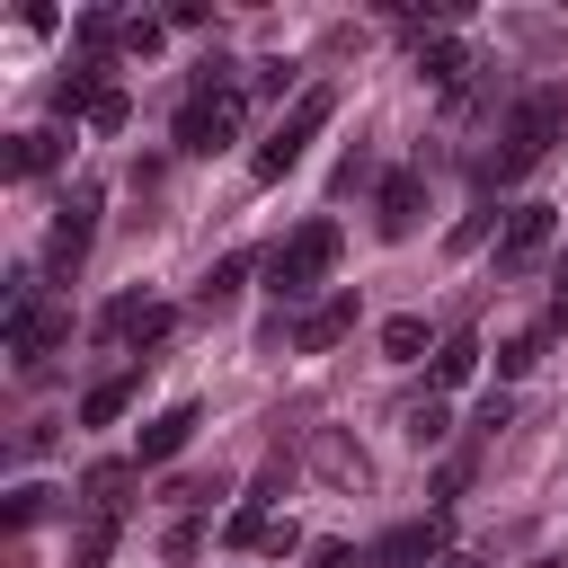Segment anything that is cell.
I'll list each match as a JSON object with an SVG mask.
<instances>
[{
  "mask_svg": "<svg viewBox=\"0 0 568 568\" xmlns=\"http://www.w3.org/2000/svg\"><path fill=\"white\" fill-rule=\"evenodd\" d=\"M559 133H568V89H559V80H532V89L515 98L506 133H497L506 151H488L470 178H479V186H515L524 169H541V160H550V142H559Z\"/></svg>",
  "mask_w": 568,
  "mask_h": 568,
  "instance_id": "1",
  "label": "cell"
},
{
  "mask_svg": "<svg viewBox=\"0 0 568 568\" xmlns=\"http://www.w3.org/2000/svg\"><path fill=\"white\" fill-rule=\"evenodd\" d=\"M337 248H346V231L328 222V213H311L302 231H284V248L266 257V293L293 311V302H311L320 284H328V266H337Z\"/></svg>",
  "mask_w": 568,
  "mask_h": 568,
  "instance_id": "2",
  "label": "cell"
},
{
  "mask_svg": "<svg viewBox=\"0 0 568 568\" xmlns=\"http://www.w3.org/2000/svg\"><path fill=\"white\" fill-rule=\"evenodd\" d=\"M328 115H337V89H328V80H311V89L284 106V124H275V133L248 151V178H257V186H275L284 169H302V151L328 133Z\"/></svg>",
  "mask_w": 568,
  "mask_h": 568,
  "instance_id": "3",
  "label": "cell"
},
{
  "mask_svg": "<svg viewBox=\"0 0 568 568\" xmlns=\"http://www.w3.org/2000/svg\"><path fill=\"white\" fill-rule=\"evenodd\" d=\"M240 115H248V89H213V98H186L178 106V160H213V151H231L240 142Z\"/></svg>",
  "mask_w": 568,
  "mask_h": 568,
  "instance_id": "4",
  "label": "cell"
},
{
  "mask_svg": "<svg viewBox=\"0 0 568 568\" xmlns=\"http://www.w3.org/2000/svg\"><path fill=\"white\" fill-rule=\"evenodd\" d=\"M559 240V204H515L506 231H497V275H532Z\"/></svg>",
  "mask_w": 568,
  "mask_h": 568,
  "instance_id": "5",
  "label": "cell"
},
{
  "mask_svg": "<svg viewBox=\"0 0 568 568\" xmlns=\"http://www.w3.org/2000/svg\"><path fill=\"white\" fill-rule=\"evenodd\" d=\"M89 231H98V186L80 178V186L62 195V213H53V240H44V275H80V257H89Z\"/></svg>",
  "mask_w": 568,
  "mask_h": 568,
  "instance_id": "6",
  "label": "cell"
},
{
  "mask_svg": "<svg viewBox=\"0 0 568 568\" xmlns=\"http://www.w3.org/2000/svg\"><path fill=\"white\" fill-rule=\"evenodd\" d=\"M444 541H453V524H444V515H417V524H390V532L373 541V568H444V559H453Z\"/></svg>",
  "mask_w": 568,
  "mask_h": 568,
  "instance_id": "7",
  "label": "cell"
},
{
  "mask_svg": "<svg viewBox=\"0 0 568 568\" xmlns=\"http://www.w3.org/2000/svg\"><path fill=\"white\" fill-rule=\"evenodd\" d=\"M417 222H426V178L417 169H390L373 186V231L382 240H417Z\"/></svg>",
  "mask_w": 568,
  "mask_h": 568,
  "instance_id": "8",
  "label": "cell"
},
{
  "mask_svg": "<svg viewBox=\"0 0 568 568\" xmlns=\"http://www.w3.org/2000/svg\"><path fill=\"white\" fill-rule=\"evenodd\" d=\"M71 337V311H53V302H27V311H9V355H18V373H44V355Z\"/></svg>",
  "mask_w": 568,
  "mask_h": 568,
  "instance_id": "9",
  "label": "cell"
},
{
  "mask_svg": "<svg viewBox=\"0 0 568 568\" xmlns=\"http://www.w3.org/2000/svg\"><path fill=\"white\" fill-rule=\"evenodd\" d=\"M195 426H204V408H195V399H169V408H160V417H151L142 435H133V462H142V470L178 462V453L195 444Z\"/></svg>",
  "mask_w": 568,
  "mask_h": 568,
  "instance_id": "10",
  "label": "cell"
},
{
  "mask_svg": "<svg viewBox=\"0 0 568 568\" xmlns=\"http://www.w3.org/2000/svg\"><path fill=\"white\" fill-rule=\"evenodd\" d=\"M346 337H355V293H346V284L320 293V302L293 320V346H302V355H328V346H346Z\"/></svg>",
  "mask_w": 568,
  "mask_h": 568,
  "instance_id": "11",
  "label": "cell"
},
{
  "mask_svg": "<svg viewBox=\"0 0 568 568\" xmlns=\"http://www.w3.org/2000/svg\"><path fill=\"white\" fill-rule=\"evenodd\" d=\"M417 71H426V80L453 98V89H462L479 62H470V44H462V36H426V44H417Z\"/></svg>",
  "mask_w": 568,
  "mask_h": 568,
  "instance_id": "12",
  "label": "cell"
},
{
  "mask_svg": "<svg viewBox=\"0 0 568 568\" xmlns=\"http://www.w3.org/2000/svg\"><path fill=\"white\" fill-rule=\"evenodd\" d=\"M62 151H71V142H62V124H36V133H18V142H9V178H53V169H62Z\"/></svg>",
  "mask_w": 568,
  "mask_h": 568,
  "instance_id": "13",
  "label": "cell"
},
{
  "mask_svg": "<svg viewBox=\"0 0 568 568\" xmlns=\"http://www.w3.org/2000/svg\"><path fill=\"white\" fill-rule=\"evenodd\" d=\"M133 479H142V462H98V470L80 479V506H98V515H124V506H133Z\"/></svg>",
  "mask_w": 568,
  "mask_h": 568,
  "instance_id": "14",
  "label": "cell"
},
{
  "mask_svg": "<svg viewBox=\"0 0 568 568\" xmlns=\"http://www.w3.org/2000/svg\"><path fill=\"white\" fill-rule=\"evenodd\" d=\"M115 532H124V515L80 506V524H71V568H106V559H115Z\"/></svg>",
  "mask_w": 568,
  "mask_h": 568,
  "instance_id": "15",
  "label": "cell"
},
{
  "mask_svg": "<svg viewBox=\"0 0 568 568\" xmlns=\"http://www.w3.org/2000/svg\"><path fill=\"white\" fill-rule=\"evenodd\" d=\"M106 62H80V71H62L53 80V115H71V124H89L98 115V98H106V80H98Z\"/></svg>",
  "mask_w": 568,
  "mask_h": 568,
  "instance_id": "16",
  "label": "cell"
},
{
  "mask_svg": "<svg viewBox=\"0 0 568 568\" xmlns=\"http://www.w3.org/2000/svg\"><path fill=\"white\" fill-rule=\"evenodd\" d=\"M133 390H142V373H106V382H89V390H80V426H115V417L133 408Z\"/></svg>",
  "mask_w": 568,
  "mask_h": 568,
  "instance_id": "17",
  "label": "cell"
},
{
  "mask_svg": "<svg viewBox=\"0 0 568 568\" xmlns=\"http://www.w3.org/2000/svg\"><path fill=\"white\" fill-rule=\"evenodd\" d=\"M435 346H444V337H435V328H426L417 311H399V320H382V355H390V364H426Z\"/></svg>",
  "mask_w": 568,
  "mask_h": 568,
  "instance_id": "18",
  "label": "cell"
},
{
  "mask_svg": "<svg viewBox=\"0 0 568 568\" xmlns=\"http://www.w3.org/2000/svg\"><path fill=\"white\" fill-rule=\"evenodd\" d=\"M541 355H550V320H532V328L497 337V382H524V373H532Z\"/></svg>",
  "mask_w": 568,
  "mask_h": 568,
  "instance_id": "19",
  "label": "cell"
},
{
  "mask_svg": "<svg viewBox=\"0 0 568 568\" xmlns=\"http://www.w3.org/2000/svg\"><path fill=\"white\" fill-rule=\"evenodd\" d=\"M470 373H479V337H470V328H453V337L435 346V373H426V382H435V390H462Z\"/></svg>",
  "mask_w": 568,
  "mask_h": 568,
  "instance_id": "20",
  "label": "cell"
},
{
  "mask_svg": "<svg viewBox=\"0 0 568 568\" xmlns=\"http://www.w3.org/2000/svg\"><path fill=\"white\" fill-rule=\"evenodd\" d=\"M311 462H320V470H328L337 488H364V479H373V462H364V453H355L346 435H311Z\"/></svg>",
  "mask_w": 568,
  "mask_h": 568,
  "instance_id": "21",
  "label": "cell"
},
{
  "mask_svg": "<svg viewBox=\"0 0 568 568\" xmlns=\"http://www.w3.org/2000/svg\"><path fill=\"white\" fill-rule=\"evenodd\" d=\"M44 515H62V488H44V479H27V488H9V506H0V524H9V532H27V524H44Z\"/></svg>",
  "mask_w": 568,
  "mask_h": 568,
  "instance_id": "22",
  "label": "cell"
},
{
  "mask_svg": "<svg viewBox=\"0 0 568 568\" xmlns=\"http://www.w3.org/2000/svg\"><path fill=\"white\" fill-rule=\"evenodd\" d=\"M399 435H408V444L426 453V444H444V435H453V408H444V399L426 390V399H408V417H399Z\"/></svg>",
  "mask_w": 568,
  "mask_h": 568,
  "instance_id": "23",
  "label": "cell"
},
{
  "mask_svg": "<svg viewBox=\"0 0 568 568\" xmlns=\"http://www.w3.org/2000/svg\"><path fill=\"white\" fill-rule=\"evenodd\" d=\"M240 284H248V257H213V275L195 284V302H204V311H222V302H231Z\"/></svg>",
  "mask_w": 568,
  "mask_h": 568,
  "instance_id": "24",
  "label": "cell"
},
{
  "mask_svg": "<svg viewBox=\"0 0 568 568\" xmlns=\"http://www.w3.org/2000/svg\"><path fill=\"white\" fill-rule=\"evenodd\" d=\"M266 532H275V515H266V506H240V515L222 524V550H266Z\"/></svg>",
  "mask_w": 568,
  "mask_h": 568,
  "instance_id": "25",
  "label": "cell"
},
{
  "mask_svg": "<svg viewBox=\"0 0 568 568\" xmlns=\"http://www.w3.org/2000/svg\"><path fill=\"white\" fill-rule=\"evenodd\" d=\"M488 231H497V213L479 204V213H462V222H453V240H444V248H453V257H470V248H488Z\"/></svg>",
  "mask_w": 568,
  "mask_h": 568,
  "instance_id": "26",
  "label": "cell"
},
{
  "mask_svg": "<svg viewBox=\"0 0 568 568\" xmlns=\"http://www.w3.org/2000/svg\"><path fill=\"white\" fill-rule=\"evenodd\" d=\"M195 550H204V524H195V515H178V524L160 532V559H195Z\"/></svg>",
  "mask_w": 568,
  "mask_h": 568,
  "instance_id": "27",
  "label": "cell"
},
{
  "mask_svg": "<svg viewBox=\"0 0 568 568\" xmlns=\"http://www.w3.org/2000/svg\"><path fill=\"white\" fill-rule=\"evenodd\" d=\"M124 124H133V98H124V89H106V98H98V115H89V133H124Z\"/></svg>",
  "mask_w": 568,
  "mask_h": 568,
  "instance_id": "28",
  "label": "cell"
},
{
  "mask_svg": "<svg viewBox=\"0 0 568 568\" xmlns=\"http://www.w3.org/2000/svg\"><path fill=\"white\" fill-rule=\"evenodd\" d=\"M124 53L151 62V53H160V18H124Z\"/></svg>",
  "mask_w": 568,
  "mask_h": 568,
  "instance_id": "29",
  "label": "cell"
},
{
  "mask_svg": "<svg viewBox=\"0 0 568 568\" xmlns=\"http://www.w3.org/2000/svg\"><path fill=\"white\" fill-rule=\"evenodd\" d=\"M311 568H373V550H355V541H320Z\"/></svg>",
  "mask_w": 568,
  "mask_h": 568,
  "instance_id": "30",
  "label": "cell"
},
{
  "mask_svg": "<svg viewBox=\"0 0 568 568\" xmlns=\"http://www.w3.org/2000/svg\"><path fill=\"white\" fill-rule=\"evenodd\" d=\"M470 426H479V435H497V426H515V399H506V390H488V399H479V417H470Z\"/></svg>",
  "mask_w": 568,
  "mask_h": 568,
  "instance_id": "31",
  "label": "cell"
},
{
  "mask_svg": "<svg viewBox=\"0 0 568 568\" xmlns=\"http://www.w3.org/2000/svg\"><path fill=\"white\" fill-rule=\"evenodd\" d=\"M266 550H275V559H293V550H302V524H293V515H275V532H266Z\"/></svg>",
  "mask_w": 568,
  "mask_h": 568,
  "instance_id": "32",
  "label": "cell"
},
{
  "mask_svg": "<svg viewBox=\"0 0 568 568\" xmlns=\"http://www.w3.org/2000/svg\"><path fill=\"white\" fill-rule=\"evenodd\" d=\"M550 328H568V257H559V275H550Z\"/></svg>",
  "mask_w": 568,
  "mask_h": 568,
  "instance_id": "33",
  "label": "cell"
},
{
  "mask_svg": "<svg viewBox=\"0 0 568 568\" xmlns=\"http://www.w3.org/2000/svg\"><path fill=\"white\" fill-rule=\"evenodd\" d=\"M444 568H470V559H444Z\"/></svg>",
  "mask_w": 568,
  "mask_h": 568,
  "instance_id": "34",
  "label": "cell"
}]
</instances>
